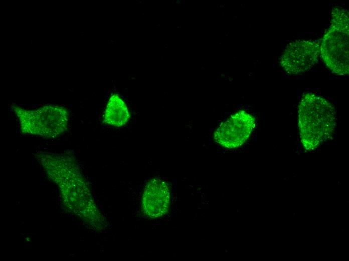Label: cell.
<instances>
[{
  "label": "cell",
  "mask_w": 349,
  "mask_h": 261,
  "mask_svg": "<svg viewBox=\"0 0 349 261\" xmlns=\"http://www.w3.org/2000/svg\"><path fill=\"white\" fill-rule=\"evenodd\" d=\"M298 118L301 142L308 150L317 148L329 139L336 126L334 107L324 98L312 93L303 95Z\"/></svg>",
  "instance_id": "1"
},
{
  "label": "cell",
  "mask_w": 349,
  "mask_h": 261,
  "mask_svg": "<svg viewBox=\"0 0 349 261\" xmlns=\"http://www.w3.org/2000/svg\"><path fill=\"white\" fill-rule=\"evenodd\" d=\"M331 14L330 25L320 41V55L332 73L348 75V12L343 8L334 7Z\"/></svg>",
  "instance_id": "2"
},
{
  "label": "cell",
  "mask_w": 349,
  "mask_h": 261,
  "mask_svg": "<svg viewBox=\"0 0 349 261\" xmlns=\"http://www.w3.org/2000/svg\"><path fill=\"white\" fill-rule=\"evenodd\" d=\"M11 108L18 119L23 134L54 138L68 129L69 112L63 106L50 104L28 110L13 104Z\"/></svg>",
  "instance_id": "3"
},
{
  "label": "cell",
  "mask_w": 349,
  "mask_h": 261,
  "mask_svg": "<svg viewBox=\"0 0 349 261\" xmlns=\"http://www.w3.org/2000/svg\"><path fill=\"white\" fill-rule=\"evenodd\" d=\"M319 56L320 41L297 40L286 47L279 58V65L289 74H301L315 65Z\"/></svg>",
  "instance_id": "4"
},
{
  "label": "cell",
  "mask_w": 349,
  "mask_h": 261,
  "mask_svg": "<svg viewBox=\"0 0 349 261\" xmlns=\"http://www.w3.org/2000/svg\"><path fill=\"white\" fill-rule=\"evenodd\" d=\"M255 118L249 113L240 110L231 115L216 130L214 138L216 142L227 148L242 145L255 126Z\"/></svg>",
  "instance_id": "5"
},
{
  "label": "cell",
  "mask_w": 349,
  "mask_h": 261,
  "mask_svg": "<svg viewBox=\"0 0 349 261\" xmlns=\"http://www.w3.org/2000/svg\"><path fill=\"white\" fill-rule=\"evenodd\" d=\"M170 192L163 181L154 179L145 187L142 206L145 214L151 218L163 216L168 211L170 204Z\"/></svg>",
  "instance_id": "6"
},
{
  "label": "cell",
  "mask_w": 349,
  "mask_h": 261,
  "mask_svg": "<svg viewBox=\"0 0 349 261\" xmlns=\"http://www.w3.org/2000/svg\"><path fill=\"white\" fill-rule=\"evenodd\" d=\"M129 117L127 107L124 101L117 94H113L105 109V122L113 126L119 127L125 124Z\"/></svg>",
  "instance_id": "7"
}]
</instances>
